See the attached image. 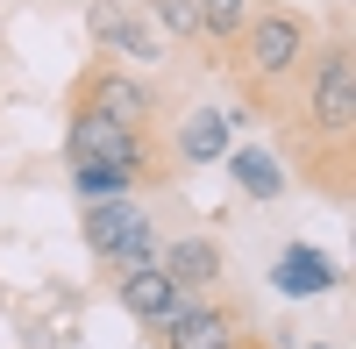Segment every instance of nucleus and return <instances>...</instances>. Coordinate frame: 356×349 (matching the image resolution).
I'll return each instance as SVG.
<instances>
[{
  "instance_id": "f257e3e1",
  "label": "nucleus",
  "mask_w": 356,
  "mask_h": 349,
  "mask_svg": "<svg viewBox=\"0 0 356 349\" xmlns=\"http://www.w3.org/2000/svg\"><path fill=\"white\" fill-rule=\"evenodd\" d=\"M307 65H314V29L292 8H264L257 0L243 43H235V79H243V93L264 114H285V86H300Z\"/></svg>"
},
{
  "instance_id": "f03ea898",
  "label": "nucleus",
  "mask_w": 356,
  "mask_h": 349,
  "mask_svg": "<svg viewBox=\"0 0 356 349\" xmlns=\"http://www.w3.org/2000/svg\"><path fill=\"white\" fill-rule=\"evenodd\" d=\"M300 86H307V93H300V129H292V143H300L307 157L328 143V171L342 186V171H349V129H356V57H349V43L335 36L307 65Z\"/></svg>"
},
{
  "instance_id": "7ed1b4c3",
  "label": "nucleus",
  "mask_w": 356,
  "mask_h": 349,
  "mask_svg": "<svg viewBox=\"0 0 356 349\" xmlns=\"http://www.w3.org/2000/svg\"><path fill=\"white\" fill-rule=\"evenodd\" d=\"M79 164H100V171H129L136 186H157L164 179V150H157V129H122V122H100V114H79L65 122V171Z\"/></svg>"
},
{
  "instance_id": "20e7f679",
  "label": "nucleus",
  "mask_w": 356,
  "mask_h": 349,
  "mask_svg": "<svg viewBox=\"0 0 356 349\" xmlns=\"http://www.w3.org/2000/svg\"><path fill=\"white\" fill-rule=\"evenodd\" d=\"M86 36L107 65H157L164 57V36L150 29V15L136 0H86Z\"/></svg>"
},
{
  "instance_id": "39448f33",
  "label": "nucleus",
  "mask_w": 356,
  "mask_h": 349,
  "mask_svg": "<svg viewBox=\"0 0 356 349\" xmlns=\"http://www.w3.org/2000/svg\"><path fill=\"white\" fill-rule=\"evenodd\" d=\"M72 107H79V114H100V122H122V129H157L150 86H143L136 72H122V65H93V72L79 79Z\"/></svg>"
},
{
  "instance_id": "423d86ee",
  "label": "nucleus",
  "mask_w": 356,
  "mask_h": 349,
  "mask_svg": "<svg viewBox=\"0 0 356 349\" xmlns=\"http://www.w3.org/2000/svg\"><path fill=\"white\" fill-rule=\"evenodd\" d=\"M122 307H129L150 335H164L171 321H186L200 300H193V293H178V285H171L157 264H136V271H122Z\"/></svg>"
},
{
  "instance_id": "0eeeda50",
  "label": "nucleus",
  "mask_w": 356,
  "mask_h": 349,
  "mask_svg": "<svg viewBox=\"0 0 356 349\" xmlns=\"http://www.w3.org/2000/svg\"><path fill=\"white\" fill-rule=\"evenodd\" d=\"M157 349H243V321H235L221 300H200L186 321H171L157 335Z\"/></svg>"
},
{
  "instance_id": "6e6552de",
  "label": "nucleus",
  "mask_w": 356,
  "mask_h": 349,
  "mask_svg": "<svg viewBox=\"0 0 356 349\" xmlns=\"http://www.w3.org/2000/svg\"><path fill=\"white\" fill-rule=\"evenodd\" d=\"M157 271L178 285V293H193V300H207L214 293V278H221V250L207 243V236H178L164 257H157Z\"/></svg>"
},
{
  "instance_id": "1a4fd4ad",
  "label": "nucleus",
  "mask_w": 356,
  "mask_h": 349,
  "mask_svg": "<svg viewBox=\"0 0 356 349\" xmlns=\"http://www.w3.org/2000/svg\"><path fill=\"white\" fill-rule=\"evenodd\" d=\"M79 228H86V250H93V257H107L114 243H129L136 228H150V221H143V207H136V193H114V200H86V214H79Z\"/></svg>"
},
{
  "instance_id": "9d476101",
  "label": "nucleus",
  "mask_w": 356,
  "mask_h": 349,
  "mask_svg": "<svg viewBox=\"0 0 356 349\" xmlns=\"http://www.w3.org/2000/svg\"><path fill=\"white\" fill-rule=\"evenodd\" d=\"M278 293H292V300H314V293H335V264H328V257H321V250H307V243H292L285 257H278Z\"/></svg>"
},
{
  "instance_id": "9b49d317",
  "label": "nucleus",
  "mask_w": 356,
  "mask_h": 349,
  "mask_svg": "<svg viewBox=\"0 0 356 349\" xmlns=\"http://www.w3.org/2000/svg\"><path fill=\"white\" fill-rule=\"evenodd\" d=\"M228 129H235L228 114H207V107H200V114H186L171 157H178V164H214V157H228Z\"/></svg>"
},
{
  "instance_id": "f8f14e48",
  "label": "nucleus",
  "mask_w": 356,
  "mask_h": 349,
  "mask_svg": "<svg viewBox=\"0 0 356 349\" xmlns=\"http://www.w3.org/2000/svg\"><path fill=\"white\" fill-rule=\"evenodd\" d=\"M228 179L243 186L250 200H278L285 193V171H278L271 150H228Z\"/></svg>"
},
{
  "instance_id": "ddd939ff",
  "label": "nucleus",
  "mask_w": 356,
  "mask_h": 349,
  "mask_svg": "<svg viewBox=\"0 0 356 349\" xmlns=\"http://www.w3.org/2000/svg\"><path fill=\"white\" fill-rule=\"evenodd\" d=\"M250 15H257V0H200V36L214 50H235L243 29H250Z\"/></svg>"
},
{
  "instance_id": "4468645a",
  "label": "nucleus",
  "mask_w": 356,
  "mask_h": 349,
  "mask_svg": "<svg viewBox=\"0 0 356 349\" xmlns=\"http://www.w3.org/2000/svg\"><path fill=\"white\" fill-rule=\"evenodd\" d=\"M143 15H150V29L164 43H193L200 36V0H150Z\"/></svg>"
},
{
  "instance_id": "2eb2a0df",
  "label": "nucleus",
  "mask_w": 356,
  "mask_h": 349,
  "mask_svg": "<svg viewBox=\"0 0 356 349\" xmlns=\"http://www.w3.org/2000/svg\"><path fill=\"white\" fill-rule=\"evenodd\" d=\"M72 193H86V200H114V193H136V179H129V171H100V164H79V171H72Z\"/></svg>"
},
{
  "instance_id": "dca6fc26",
  "label": "nucleus",
  "mask_w": 356,
  "mask_h": 349,
  "mask_svg": "<svg viewBox=\"0 0 356 349\" xmlns=\"http://www.w3.org/2000/svg\"><path fill=\"white\" fill-rule=\"evenodd\" d=\"M107 271H136V264H157V228H136L129 243H114L107 257H100Z\"/></svg>"
}]
</instances>
